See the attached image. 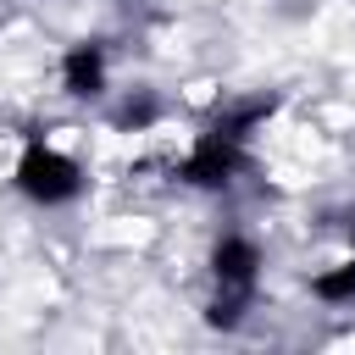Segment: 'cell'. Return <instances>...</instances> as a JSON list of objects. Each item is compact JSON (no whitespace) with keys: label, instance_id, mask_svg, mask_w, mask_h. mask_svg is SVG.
Here are the masks:
<instances>
[{"label":"cell","instance_id":"obj_7","mask_svg":"<svg viewBox=\"0 0 355 355\" xmlns=\"http://www.w3.org/2000/svg\"><path fill=\"white\" fill-rule=\"evenodd\" d=\"M161 122V94L155 89H128L116 105H111V128L116 133H144Z\"/></svg>","mask_w":355,"mask_h":355},{"label":"cell","instance_id":"obj_1","mask_svg":"<svg viewBox=\"0 0 355 355\" xmlns=\"http://www.w3.org/2000/svg\"><path fill=\"white\" fill-rule=\"evenodd\" d=\"M205 266H211L205 322L222 327V333H239L244 316H250V305H255V288H261V266H266V255H261V244H255L250 233L227 227V233L211 244V261H205Z\"/></svg>","mask_w":355,"mask_h":355},{"label":"cell","instance_id":"obj_2","mask_svg":"<svg viewBox=\"0 0 355 355\" xmlns=\"http://www.w3.org/2000/svg\"><path fill=\"white\" fill-rule=\"evenodd\" d=\"M11 183H17V194L28 200V205H44V211H61V205H72V200H83V166L61 150V144H50V139H39V133H28L22 139V150H17V166H11Z\"/></svg>","mask_w":355,"mask_h":355},{"label":"cell","instance_id":"obj_5","mask_svg":"<svg viewBox=\"0 0 355 355\" xmlns=\"http://www.w3.org/2000/svg\"><path fill=\"white\" fill-rule=\"evenodd\" d=\"M277 94H233V100H222L216 105V116L205 122V128H216L222 139H239V144H250L272 116H277Z\"/></svg>","mask_w":355,"mask_h":355},{"label":"cell","instance_id":"obj_3","mask_svg":"<svg viewBox=\"0 0 355 355\" xmlns=\"http://www.w3.org/2000/svg\"><path fill=\"white\" fill-rule=\"evenodd\" d=\"M244 172H250V144L222 139L216 128L194 133V144L172 161V178H178V183H189V189H227V183H233V178H244Z\"/></svg>","mask_w":355,"mask_h":355},{"label":"cell","instance_id":"obj_4","mask_svg":"<svg viewBox=\"0 0 355 355\" xmlns=\"http://www.w3.org/2000/svg\"><path fill=\"white\" fill-rule=\"evenodd\" d=\"M55 72H61V89L72 100H105V89H111V50L100 39H78V44L61 50Z\"/></svg>","mask_w":355,"mask_h":355},{"label":"cell","instance_id":"obj_6","mask_svg":"<svg viewBox=\"0 0 355 355\" xmlns=\"http://www.w3.org/2000/svg\"><path fill=\"white\" fill-rule=\"evenodd\" d=\"M305 288H311V300H322L333 311H355V233H349V250L333 266H322V272L305 277Z\"/></svg>","mask_w":355,"mask_h":355}]
</instances>
